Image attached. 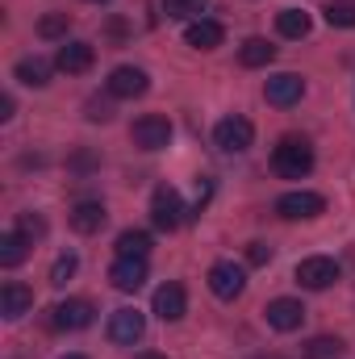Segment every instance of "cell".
<instances>
[{"mask_svg": "<svg viewBox=\"0 0 355 359\" xmlns=\"http://www.w3.org/2000/svg\"><path fill=\"white\" fill-rule=\"evenodd\" d=\"M272 168H276V176H284V180L309 176L314 172V147L305 138H280L276 151H272Z\"/></svg>", "mask_w": 355, "mask_h": 359, "instance_id": "cell-1", "label": "cell"}, {"mask_svg": "<svg viewBox=\"0 0 355 359\" xmlns=\"http://www.w3.org/2000/svg\"><path fill=\"white\" fill-rule=\"evenodd\" d=\"M213 142H217V151H226V155H243L251 142H255V126L247 121V117H222L217 126H213Z\"/></svg>", "mask_w": 355, "mask_h": 359, "instance_id": "cell-2", "label": "cell"}, {"mask_svg": "<svg viewBox=\"0 0 355 359\" xmlns=\"http://www.w3.org/2000/svg\"><path fill=\"white\" fill-rule=\"evenodd\" d=\"M130 138H134V147H142V151H163V147L172 142V121L159 117V113H147V117H138V121L130 126Z\"/></svg>", "mask_w": 355, "mask_h": 359, "instance_id": "cell-3", "label": "cell"}, {"mask_svg": "<svg viewBox=\"0 0 355 359\" xmlns=\"http://www.w3.org/2000/svg\"><path fill=\"white\" fill-rule=\"evenodd\" d=\"M151 222L159 226V230H180V222H184V201H180L176 188H168V184H159L155 188V196H151Z\"/></svg>", "mask_w": 355, "mask_h": 359, "instance_id": "cell-4", "label": "cell"}, {"mask_svg": "<svg viewBox=\"0 0 355 359\" xmlns=\"http://www.w3.org/2000/svg\"><path fill=\"white\" fill-rule=\"evenodd\" d=\"M243 288H247V271L239 268V264L222 259V264H213V268H209V292H213L217 301H234Z\"/></svg>", "mask_w": 355, "mask_h": 359, "instance_id": "cell-5", "label": "cell"}, {"mask_svg": "<svg viewBox=\"0 0 355 359\" xmlns=\"http://www.w3.org/2000/svg\"><path fill=\"white\" fill-rule=\"evenodd\" d=\"M276 213L280 217H288V222H301V217H318V213H326V196H318V192H284L280 201H276Z\"/></svg>", "mask_w": 355, "mask_h": 359, "instance_id": "cell-6", "label": "cell"}, {"mask_svg": "<svg viewBox=\"0 0 355 359\" xmlns=\"http://www.w3.org/2000/svg\"><path fill=\"white\" fill-rule=\"evenodd\" d=\"M142 334H147V318H142L138 309L121 305V309H113V313H109V339H113V343H126V347H134Z\"/></svg>", "mask_w": 355, "mask_h": 359, "instance_id": "cell-7", "label": "cell"}, {"mask_svg": "<svg viewBox=\"0 0 355 359\" xmlns=\"http://www.w3.org/2000/svg\"><path fill=\"white\" fill-rule=\"evenodd\" d=\"M339 280V264L330 255H309L297 264V284L301 288H330Z\"/></svg>", "mask_w": 355, "mask_h": 359, "instance_id": "cell-8", "label": "cell"}, {"mask_svg": "<svg viewBox=\"0 0 355 359\" xmlns=\"http://www.w3.org/2000/svg\"><path fill=\"white\" fill-rule=\"evenodd\" d=\"M109 96H117V100H134V96H142V92L151 88V76L142 72V67H113V76H109Z\"/></svg>", "mask_w": 355, "mask_h": 359, "instance_id": "cell-9", "label": "cell"}, {"mask_svg": "<svg viewBox=\"0 0 355 359\" xmlns=\"http://www.w3.org/2000/svg\"><path fill=\"white\" fill-rule=\"evenodd\" d=\"M264 96H267V104H276V109H293V104L305 96V80H301V76H293V72L272 76V80L264 84Z\"/></svg>", "mask_w": 355, "mask_h": 359, "instance_id": "cell-10", "label": "cell"}, {"mask_svg": "<svg viewBox=\"0 0 355 359\" xmlns=\"http://www.w3.org/2000/svg\"><path fill=\"white\" fill-rule=\"evenodd\" d=\"M51 326L55 330H84V326H92V305L88 301H59L51 309Z\"/></svg>", "mask_w": 355, "mask_h": 359, "instance_id": "cell-11", "label": "cell"}, {"mask_svg": "<svg viewBox=\"0 0 355 359\" xmlns=\"http://www.w3.org/2000/svg\"><path fill=\"white\" fill-rule=\"evenodd\" d=\"M92 59H96L92 42H63L59 55H55V67L67 72V76H84V72L92 67Z\"/></svg>", "mask_w": 355, "mask_h": 359, "instance_id": "cell-12", "label": "cell"}, {"mask_svg": "<svg viewBox=\"0 0 355 359\" xmlns=\"http://www.w3.org/2000/svg\"><path fill=\"white\" fill-rule=\"evenodd\" d=\"M264 313H267V326H272V330H297V326L305 322V305L293 301V297H276Z\"/></svg>", "mask_w": 355, "mask_h": 359, "instance_id": "cell-13", "label": "cell"}, {"mask_svg": "<svg viewBox=\"0 0 355 359\" xmlns=\"http://www.w3.org/2000/svg\"><path fill=\"white\" fill-rule=\"evenodd\" d=\"M109 280L117 292H138L147 284V259H121L117 255V264L109 268Z\"/></svg>", "mask_w": 355, "mask_h": 359, "instance_id": "cell-14", "label": "cell"}, {"mask_svg": "<svg viewBox=\"0 0 355 359\" xmlns=\"http://www.w3.org/2000/svg\"><path fill=\"white\" fill-rule=\"evenodd\" d=\"M222 38H226V29H222L217 21H209V17L188 21V29H184V42H188L192 50H213V46H222Z\"/></svg>", "mask_w": 355, "mask_h": 359, "instance_id": "cell-15", "label": "cell"}, {"mask_svg": "<svg viewBox=\"0 0 355 359\" xmlns=\"http://www.w3.org/2000/svg\"><path fill=\"white\" fill-rule=\"evenodd\" d=\"M29 309H34V292H29L25 284H17V280H13V284H4V288H0V313H4L8 322L25 318Z\"/></svg>", "mask_w": 355, "mask_h": 359, "instance_id": "cell-16", "label": "cell"}, {"mask_svg": "<svg viewBox=\"0 0 355 359\" xmlns=\"http://www.w3.org/2000/svg\"><path fill=\"white\" fill-rule=\"evenodd\" d=\"M184 309H188V297H184L180 284H159V288H155V313H159L163 322H180Z\"/></svg>", "mask_w": 355, "mask_h": 359, "instance_id": "cell-17", "label": "cell"}, {"mask_svg": "<svg viewBox=\"0 0 355 359\" xmlns=\"http://www.w3.org/2000/svg\"><path fill=\"white\" fill-rule=\"evenodd\" d=\"M105 205L100 201H80L72 213H67V222H72V230H80V234H96L100 226H105Z\"/></svg>", "mask_w": 355, "mask_h": 359, "instance_id": "cell-18", "label": "cell"}, {"mask_svg": "<svg viewBox=\"0 0 355 359\" xmlns=\"http://www.w3.org/2000/svg\"><path fill=\"white\" fill-rule=\"evenodd\" d=\"M29 255V238L21 230H4L0 234V268H17Z\"/></svg>", "mask_w": 355, "mask_h": 359, "instance_id": "cell-19", "label": "cell"}, {"mask_svg": "<svg viewBox=\"0 0 355 359\" xmlns=\"http://www.w3.org/2000/svg\"><path fill=\"white\" fill-rule=\"evenodd\" d=\"M17 80L29 84V88H46V84H51V63L38 59V55H25V59L17 63Z\"/></svg>", "mask_w": 355, "mask_h": 359, "instance_id": "cell-20", "label": "cell"}, {"mask_svg": "<svg viewBox=\"0 0 355 359\" xmlns=\"http://www.w3.org/2000/svg\"><path fill=\"white\" fill-rule=\"evenodd\" d=\"M117 255L121 259H147L151 255V234L147 230H126L117 238Z\"/></svg>", "mask_w": 355, "mask_h": 359, "instance_id": "cell-21", "label": "cell"}, {"mask_svg": "<svg viewBox=\"0 0 355 359\" xmlns=\"http://www.w3.org/2000/svg\"><path fill=\"white\" fill-rule=\"evenodd\" d=\"M239 59H243V67H267L276 59V46L267 38H247L243 50H239Z\"/></svg>", "mask_w": 355, "mask_h": 359, "instance_id": "cell-22", "label": "cell"}, {"mask_svg": "<svg viewBox=\"0 0 355 359\" xmlns=\"http://www.w3.org/2000/svg\"><path fill=\"white\" fill-rule=\"evenodd\" d=\"M276 29H280L284 38H305V34H309V13H305V8H284V13L276 17Z\"/></svg>", "mask_w": 355, "mask_h": 359, "instance_id": "cell-23", "label": "cell"}, {"mask_svg": "<svg viewBox=\"0 0 355 359\" xmlns=\"http://www.w3.org/2000/svg\"><path fill=\"white\" fill-rule=\"evenodd\" d=\"M343 351H347L343 339H330V334H318V339H309V343L301 347V355L305 359H339Z\"/></svg>", "mask_w": 355, "mask_h": 359, "instance_id": "cell-24", "label": "cell"}, {"mask_svg": "<svg viewBox=\"0 0 355 359\" xmlns=\"http://www.w3.org/2000/svg\"><path fill=\"white\" fill-rule=\"evenodd\" d=\"M326 21L335 29H355V0H330L326 4Z\"/></svg>", "mask_w": 355, "mask_h": 359, "instance_id": "cell-25", "label": "cell"}, {"mask_svg": "<svg viewBox=\"0 0 355 359\" xmlns=\"http://www.w3.org/2000/svg\"><path fill=\"white\" fill-rule=\"evenodd\" d=\"M67 29H72V17H67V13H51V17L38 21V34H42V38H63V42H67Z\"/></svg>", "mask_w": 355, "mask_h": 359, "instance_id": "cell-26", "label": "cell"}, {"mask_svg": "<svg viewBox=\"0 0 355 359\" xmlns=\"http://www.w3.org/2000/svg\"><path fill=\"white\" fill-rule=\"evenodd\" d=\"M209 0H163V13L168 17H201Z\"/></svg>", "mask_w": 355, "mask_h": 359, "instance_id": "cell-27", "label": "cell"}, {"mask_svg": "<svg viewBox=\"0 0 355 359\" xmlns=\"http://www.w3.org/2000/svg\"><path fill=\"white\" fill-rule=\"evenodd\" d=\"M76 268H80V259H76V255H59V259H55V268H51V284H55V288H63V284L76 276Z\"/></svg>", "mask_w": 355, "mask_h": 359, "instance_id": "cell-28", "label": "cell"}, {"mask_svg": "<svg viewBox=\"0 0 355 359\" xmlns=\"http://www.w3.org/2000/svg\"><path fill=\"white\" fill-rule=\"evenodd\" d=\"M267 259H272V247H267V243H251V247H247V264L260 268V264H267Z\"/></svg>", "mask_w": 355, "mask_h": 359, "instance_id": "cell-29", "label": "cell"}, {"mask_svg": "<svg viewBox=\"0 0 355 359\" xmlns=\"http://www.w3.org/2000/svg\"><path fill=\"white\" fill-rule=\"evenodd\" d=\"M109 117H113V109H109V104H100V100H92V104H88V121H109Z\"/></svg>", "mask_w": 355, "mask_h": 359, "instance_id": "cell-30", "label": "cell"}, {"mask_svg": "<svg viewBox=\"0 0 355 359\" xmlns=\"http://www.w3.org/2000/svg\"><path fill=\"white\" fill-rule=\"evenodd\" d=\"M8 117H13V96L0 100V121H8Z\"/></svg>", "mask_w": 355, "mask_h": 359, "instance_id": "cell-31", "label": "cell"}, {"mask_svg": "<svg viewBox=\"0 0 355 359\" xmlns=\"http://www.w3.org/2000/svg\"><path fill=\"white\" fill-rule=\"evenodd\" d=\"M134 359H168V355H155V351H142V355H134Z\"/></svg>", "mask_w": 355, "mask_h": 359, "instance_id": "cell-32", "label": "cell"}, {"mask_svg": "<svg viewBox=\"0 0 355 359\" xmlns=\"http://www.w3.org/2000/svg\"><path fill=\"white\" fill-rule=\"evenodd\" d=\"M63 359H88V355H63Z\"/></svg>", "mask_w": 355, "mask_h": 359, "instance_id": "cell-33", "label": "cell"}, {"mask_svg": "<svg viewBox=\"0 0 355 359\" xmlns=\"http://www.w3.org/2000/svg\"><path fill=\"white\" fill-rule=\"evenodd\" d=\"M92 4H100V0H92Z\"/></svg>", "mask_w": 355, "mask_h": 359, "instance_id": "cell-34", "label": "cell"}]
</instances>
